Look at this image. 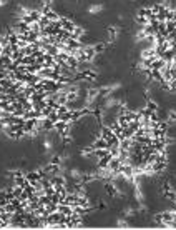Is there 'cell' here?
<instances>
[{
  "label": "cell",
  "mask_w": 176,
  "mask_h": 230,
  "mask_svg": "<svg viewBox=\"0 0 176 230\" xmlns=\"http://www.w3.org/2000/svg\"><path fill=\"white\" fill-rule=\"evenodd\" d=\"M103 10H105V5L103 3H93V5H90V7H88V13L97 15V13H101Z\"/></svg>",
  "instance_id": "1"
},
{
  "label": "cell",
  "mask_w": 176,
  "mask_h": 230,
  "mask_svg": "<svg viewBox=\"0 0 176 230\" xmlns=\"http://www.w3.org/2000/svg\"><path fill=\"white\" fill-rule=\"evenodd\" d=\"M8 3V0H0V8H2V7H5V5H7Z\"/></svg>",
  "instance_id": "2"
}]
</instances>
